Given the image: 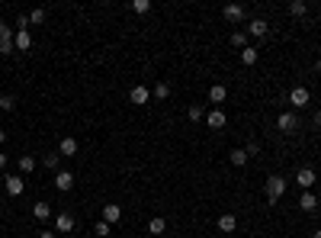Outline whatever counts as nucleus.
I'll list each match as a JSON object with an SVG mask.
<instances>
[{
    "label": "nucleus",
    "instance_id": "1",
    "mask_svg": "<svg viewBox=\"0 0 321 238\" xmlns=\"http://www.w3.org/2000/svg\"><path fill=\"white\" fill-rule=\"evenodd\" d=\"M289 190V181L283 174H270L267 181H264V193H267V203H276V200L283 196Z\"/></svg>",
    "mask_w": 321,
    "mask_h": 238
},
{
    "label": "nucleus",
    "instance_id": "2",
    "mask_svg": "<svg viewBox=\"0 0 321 238\" xmlns=\"http://www.w3.org/2000/svg\"><path fill=\"white\" fill-rule=\"evenodd\" d=\"M13 49H16V32L0 19V55H13Z\"/></svg>",
    "mask_w": 321,
    "mask_h": 238
},
{
    "label": "nucleus",
    "instance_id": "3",
    "mask_svg": "<svg viewBox=\"0 0 321 238\" xmlns=\"http://www.w3.org/2000/svg\"><path fill=\"white\" fill-rule=\"evenodd\" d=\"M289 103L295 106V110L308 106V103H312V93H308V87H292V90H289Z\"/></svg>",
    "mask_w": 321,
    "mask_h": 238
},
{
    "label": "nucleus",
    "instance_id": "4",
    "mask_svg": "<svg viewBox=\"0 0 321 238\" xmlns=\"http://www.w3.org/2000/svg\"><path fill=\"white\" fill-rule=\"evenodd\" d=\"M315 181H318V177H315V168H299V174H295V184L302 187V193H305V190H312Z\"/></svg>",
    "mask_w": 321,
    "mask_h": 238
},
{
    "label": "nucleus",
    "instance_id": "5",
    "mask_svg": "<svg viewBox=\"0 0 321 238\" xmlns=\"http://www.w3.org/2000/svg\"><path fill=\"white\" fill-rule=\"evenodd\" d=\"M276 126H280V132H295V129H299V116L295 113H280Z\"/></svg>",
    "mask_w": 321,
    "mask_h": 238
},
{
    "label": "nucleus",
    "instance_id": "6",
    "mask_svg": "<svg viewBox=\"0 0 321 238\" xmlns=\"http://www.w3.org/2000/svg\"><path fill=\"white\" fill-rule=\"evenodd\" d=\"M77 138H71V135H65L61 142H58V154H61V158H74V154H77Z\"/></svg>",
    "mask_w": 321,
    "mask_h": 238
},
{
    "label": "nucleus",
    "instance_id": "7",
    "mask_svg": "<svg viewBox=\"0 0 321 238\" xmlns=\"http://www.w3.org/2000/svg\"><path fill=\"white\" fill-rule=\"evenodd\" d=\"M7 196H19L23 193V190H26V184H23V177L19 174H7Z\"/></svg>",
    "mask_w": 321,
    "mask_h": 238
},
{
    "label": "nucleus",
    "instance_id": "8",
    "mask_svg": "<svg viewBox=\"0 0 321 238\" xmlns=\"http://www.w3.org/2000/svg\"><path fill=\"white\" fill-rule=\"evenodd\" d=\"M148 97H151V90H148L145 84H135L132 90H129V100H132L135 106H145V103H148Z\"/></svg>",
    "mask_w": 321,
    "mask_h": 238
},
{
    "label": "nucleus",
    "instance_id": "9",
    "mask_svg": "<svg viewBox=\"0 0 321 238\" xmlns=\"http://www.w3.org/2000/svg\"><path fill=\"white\" fill-rule=\"evenodd\" d=\"M225 123H228V116H225V113L219 110V106L206 113V126H209V129H225Z\"/></svg>",
    "mask_w": 321,
    "mask_h": 238
},
{
    "label": "nucleus",
    "instance_id": "10",
    "mask_svg": "<svg viewBox=\"0 0 321 238\" xmlns=\"http://www.w3.org/2000/svg\"><path fill=\"white\" fill-rule=\"evenodd\" d=\"M216 229H219L222 235H228V232H238V216H231V212H225V216H219Z\"/></svg>",
    "mask_w": 321,
    "mask_h": 238
},
{
    "label": "nucleus",
    "instance_id": "11",
    "mask_svg": "<svg viewBox=\"0 0 321 238\" xmlns=\"http://www.w3.org/2000/svg\"><path fill=\"white\" fill-rule=\"evenodd\" d=\"M55 232H74V216H71V212H58L55 216Z\"/></svg>",
    "mask_w": 321,
    "mask_h": 238
},
{
    "label": "nucleus",
    "instance_id": "12",
    "mask_svg": "<svg viewBox=\"0 0 321 238\" xmlns=\"http://www.w3.org/2000/svg\"><path fill=\"white\" fill-rule=\"evenodd\" d=\"M55 187L61 190V193L74 190V174H71V171H58V174H55Z\"/></svg>",
    "mask_w": 321,
    "mask_h": 238
},
{
    "label": "nucleus",
    "instance_id": "13",
    "mask_svg": "<svg viewBox=\"0 0 321 238\" xmlns=\"http://www.w3.org/2000/svg\"><path fill=\"white\" fill-rule=\"evenodd\" d=\"M299 209H302V212H315V209H318V193L305 190V193L299 196Z\"/></svg>",
    "mask_w": 321,
    "mask_h": 238
},
{
    "label": "nucleus",
    "instance_id": "14",
    "mask_svg": "<svg viewBox=\"0 0 321 238\" xmlns=\"http://www.w3.org/2000/svg\"><path fill=\"white\" fill-rule=\"evenodd\" d=\"M222 13H225V19H228V23H241L244 19V7L241 4H225Z\"/></svg>",
    "mask_w": 321,
    "mask_h": 238
},
{
    "label": "nucleus",
    "instance_id": "15",
    "mask_svg": "<svg viewBox=\"0 0 321 238\" xmlns=\"http://www.w3.org/2000/svg\"><path fill=\"white\" fill-rule=\"evenodd\" d=\"M119 219H122V206H116V203H110V206H103V222H110V225H116Z\"/></svg>",
    "mask_w": 321,
    "mask_h": 238
},
{
    "label": "nucleus",
    "instance_id": "16",
    "mask_svg": "<svg viewBox=\"0 0 321 238\" xmlns=\"http://www.w3.org/2000/svg\"><path fill=\"white\" fill-rule=\"evenodd\" d=\"M267 19H251L247 23V35H254V39H260V35H267Z\"/></svg>",
    "mask_w": 321,
    "mask_h": 238
},
{
    "label": "nucleus",
    "instance_id": "17",
    "mask_svg": "<svg viewBox=\"0 0 321 238\" xmlns=\"http://www.w3.org/2000/svg\"><path fill=\"white\" fill-rule=\"evenodd\" d=\"M16 49L19 52H29L32 49V32L29 29H16Z\"/></svg>",
    "mask_w": 321,
    "mask_h": 238
},
{
    "label": "nucleus",
    "instance_id": "18",
    "mask_svg": "<svg viewBox=\"0 0 321 238\" xmlns=\"http://www.w3.org/2000/svg\"><path fill=\"white\" fill-rule=\"evenodd\" d=\"M225 97H228L225 84H212V87H209V103H225Z\"/></svg>",
    "mask_w": 321,
    "mask_h": 238
},
{
    "label": "nucleus",
    "instance_id": "19",
    "mask_svg": "<svg viewBox=\"0 0 321 238\" xmlns=\"http://www.w3.org/2000/svg\"><path fill=\"white\" fill-rule=\"evenodd\" d=\"M247 39H251V35H247L244 29H234V32H231V45H234L238 52H241V49H247Z\"/></svg>",
    "mask_w": 321,
    "mask_h": 238
},
{
    "label": "nucleus",
    "instance_id": "20",
    "mask_svg": "<svg viewBox=\"0 0 321 238\" xmlns=\"http://www.w3.org/2000/svg\"><path fill=\"white\" fill-rule=\"evenodd\" d=\"M32 216L39 219V222H45V219H52V206L49 203H35L32 206Z\"/></svg>",
    "mask_w": 321,
    "mask_h": 238
},
{
    "label": "nucleus",
    "instance_id": "21",
    "mask_svg": "<svg viewBox=\"0 0 321 238\" xmlns=\"http://www.w3.org/2000/svg\"><path fill=\"white\" fill-rule=\"evenodd\" d=\"M228 161L234 164V168H244V164H247V151H244V148H231Z\"/></svg>",
    "mask_w": 321,
    "mask_h": 238
},
{
    "label": "nucleus",
    "instance_id": "22",
    "mask_svg": "<svg viewBox=\"0 0 321 238\" xmlns=\"http://www.w3.org/2000/svg\"><path fill=\"white\" fill-rule=\"evenodd\" d=\"M257 49H254V45H247V49H241V65H247V68H251V65H257Z\"/></svg>",
    "mask_w": 321,
    "mask_h": 238
},
{
    "label": "nucleus",
    "instance_id": "23",
    "mask_svg": "<svg viewBox=\"0 0 321 238\" xmlns=\"http://www.w3.org/2000/svg\"><path fill=\"white\" fill-rule=\"evenodd\" d=\"M26 16H29V26H42V23H45V16H49V13H45V7H35L32 13H26Z\"/></svg>",
    "mask_w": 321,
    "mask_h": 238
},
{
    "label": "nucleus",
    "instance_id": "24",
    "mask_svg": "<svg viewBox=\"0 0 321 238\" xmlns=\"http://www.w3.org/2000/svg\"><path fill=\"white\" fill-rule=\"evenodd\" d=\"M148 232H151V235H164V232H167V222H164L161 216H154V219L148 222Z\"/></svg>",
    "mask_w": 321,
    "mask_h": 238
},
{
    "label": "nucleus",
    "instance_id": "25",
    "mask_svg": "<svg viewBox=\"0 0 321 238\" xmlns=\"http://www.w3.org/2000/svg\"><path fill=\"white\" fill-rule=\"evenodd\" d=\"M19 171L23 174H32L35 171V154H23V158H19Z\"/></svg>",
    "mask_w": 321,
    "mask_h": 238
},
{
    "label": "nucleus",
    "instance_id": "26",
    "mask_svg": "<svg viewBox=\"0 0 321 238\" xmlns=\"http://www.w3.org/2000/svg\"><path fill=\"white\" fill-rule=\"evenodd\" d=\"M154 97H158V100L170 97V84H167V81H158V84H154Z\"/></svg>",
    "mask_w": 321,
    "mask_h": 238
},
{
    "label": "nucleus",
    "instance_id": "27",
    "mask_svg": "<svg viewBox=\"0 0 321 238\" xmlns=\"http://www.w3.org/2000/svg\"><path fill=\"white\" fill-rule=\"evenodd\" d=\"M129 10H132V13H148V10H151V0H132V4H129Z\"/></svg>",
    "mask_w": 321,
    "mask_h": 238
},
{
    "label": "nucleus",
    "instance_id": "28",
    "mask_svg": "<svg viewBox=\"0 0 321 238\" xmlns=\"http://www.w3.org/2000/svg\"><path fill=\"white\" fill-rule=\"evenodd\" d=\"M58 161H61V154H58V151H52V154H45V158H42V164L49 171H55V174H58Z\"/></svg>",
    "mask_w": 321,
    "mask_h": 238
},
{
    "label": "nucleus",
    "instance_id": "29",
    "mask_svg": "<svg viewBox=\"0 0 321 238\" xmlns=\"http://www.w3.org/2000/svg\"><path fill=\"white\" fill-rule=\"evenodd\" d=\"M289 13H292V16H305V13H308V4H305V0H292V4H289Z\"/></svg>",
    "mask_w": 321,
    "mask_h": 238
},
{
    "label": "nucleus",
    "instance_id": "30",
    "mask_svg": "<svg viewBox=\"0 0 321 238\" xmlns=\"http://www.w3.org/2000/svg\"><path fill=\"white\" fill-rule=\"evenodd\" d=\"M186 116H189V123H199V119H206V113H203V106H199V103H193V106H189V110H186Z\"/></svg>",
    "mask_w": 321,
    "mask_h": 238
},
{
    "label": "nucleus",
    "instance_id": "31",
    "mask_svg": "<svg viewBox=\"0 0 321 238\" xmlns=\"http://www.w3.org/2000/svg\"><path fill=\"white\" fill-rule=\"evenodd\" d=\"M110 229H113V225H110V222H103V219H100L97 225H93V235H97V238H106V235H110Z\"/></svg>",
    "mask_w": 321,
    "mask_h": 238
},
{
    "label": "nucleus",
    "instance_id": "32",
    "mask_svg": "<svg viewBox=\"0 0 321 238\" xmlns=\"http://www.w3.org/2000/svg\"><path fill=\"white\" fill-rule=\"evenodd\" d=\"M13 106H16V100L10 97V93H0V110H4V113H10Z\"/></svg>",
    "mask_w": 321,
    "mask_h": 238
},
{
    "label": "nucleus",
    "instance_id": "33",
    "mask_svg": "<svg viewBox=\"0 0 321 238\" xmlns=\"http://www.w3.org/2000/svg\"><path fill=\"white\" fill-rule=\"evenodd\" d=\"M244 151H247V158H251V154H260V142H247Z\"/></svg>",
    "mask_w": 321,
    "mask_h": 238
},
{
    "label": "nucleus",
    "instance_id": "34",
    "mask_svg": "<svg viewBox=\"0 0 321 238\" xmlns=\"http://www.w3.org/2000/svg\"><path fill=\"white\" fill-rule=\"evenodd\" d=\"M16 29H29V16H26V13L16 16Z\"/></svg>",
    "mask_w": 321,
    "mask_h": 238
},
{
    "label": "nucleus",
    "instance_id": "35",
    "mask_svg": "<svg viewBox=\"0 0 321 238\" xmlns=\"http://www.w3.org/2000/svg\"><path fill=\"white\" fill-rule=\"evenodd\" d=\"M39 238H55V232H52V229H42V232H39Z\"/></svg>",
    "mask_w": 321,
    "mask_h": 238
},
{
    "label": "nucleus",
    "instance_id": "36",
    "mask_svg": "<svg viewBox=\"0 0 321 238\" xmlns=\"http://www.w3.org/2000/svg\"><path fill=\"white\" fill-rule=\"evenodd\" d=\"M312 123H315V126H318V129H321V110H318V113H315V119H312Z\"/></svg>",
    "mask_w": 321,
    "mask_h": 238
},
{
    "label": "nucleus",
    "instance_id": "37",
    "mask_svg": "<svg viewBox=\"0 0 321 238\" xmlns=\"http://www.w3.org/2000/svg\"><path fill=\"white\" fill-rule=\"evenodd\" d=\"M0 168H7V154L4 151H0Z\"/></svg>",
    "mask_w": 321,
    "mask_h": 238
},
{
    "label": "nucleus",
    "instance_id": "38",
    "mask_svg": "<svg viewBox=\"0 0 321 238\" xmlns=\"http://www.w3.org/2000/svg\"><path fill=\"white\" fill-rule=\"evenodd\" d=\"M315 74H321V58H318V62H315Z\"/></svg>",
    "mask_w": 321,
    "mask_h": 238
},
{
    "label": "nucleus",
    "instance_id": "39",
    "mask_svg": "<svg viewBox=\"0 0 321 238\" xmlns=\"http://www.w3.org/2000/svg\"><path fill=\"white\" fill-rule=\"evenodd\" d=\"M0 142H7V132H4V129H0Z\"/></svg>",
    "mask_w": 321,
    "mask_h": 238
},
{
    "label": "nucleus",
    "instance_id": "40",
    "mask_svg": "<svg viewBox=\"0 0 321 238\" xmlns=\"http://www.w3.org/2000/svg\"><path fill=\"white\" fill-rule=\"evenodd\" d=\"M312 238H321V232H312Z\"/></svg>",
    "mask_w": 321,
    "mask_h": 238
},
{
    "label": "nucleus",
    "instance_id": "41",
    "mask_svg": "<svg viewBox=\"0 0 321 238\" xmlns=\"http://www.w3.org/2000/svg\"><path fill=\"white\" fill-rule=\"evenodd\" d=\"M318 206H321V190H318Z\"/></svg>",
    "mask_w": 321,
    "mask_h": 238
},
{
    "label": "nucleus",
    "instance_id": "42",
    "mask_svg": "<svg viewBox=\"0 0 321 238\" xmlns=\"http://www.w3.org/2000/svg\"><path fill=\"white\" fill-rule=\"evenodd\" d=\"M318 55H321V45H318Z\"/></svg>",
    "mask_w": 321,
    "mask_h": 238
},
{
    "label": "nucleus",
    "instance_id": "43",
    "mask_svg": "<svg viewBox=\"0 0 321 238\" xmlns=\"http://www.w3.org/2000/svg\"><path fill=\"white\" fill-rule=\"evenodd\" d=\"M216 238H222V235H216Z\"/></svg>",
    "mask_w": 321,
    "mask_h": 238
}]
</instances>
